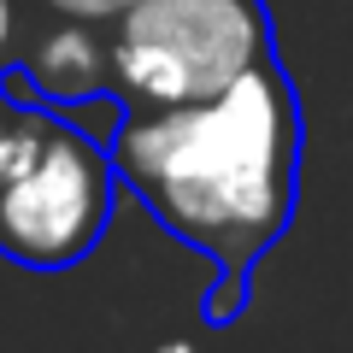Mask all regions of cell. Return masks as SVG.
Masks as SVG:
<instances>
[{
  "mask_svg": "<svg viewBox=\"0 0 353 353\" xmlns=\"http://www.w3.org/2000/svg\"><path fill=\"white\" fill-rule=\"evenodd\" d=\"M106 159L176 241L248 277L294 212L301 106L277 59H265L206 101L130 112Z\"/></svg>",
  "mask_w": 353,
  "mask_h": 353,
  "instance_id": "6da1fadb",
  "label": "cell"
},
{
  "mask_svg": "<svg viewBox=\"0 0 353 353\" xmlns=\"http://www.w3.org/2000/svg\"><path fill=\"white\" fill-rule=\"evenodd\" d=\"M112 88L130 112L206 101L271 59L265 0H136L112 18Z\"/></svg>",
  "mask_w": 353,
  "mask_h": 353,
  "instance_id": "7a4b0ae2",
  "label": "cell"
},
{
  "mask_svg": "<svg viewBox=\"0 0 353 353\" xmlns=\"http://www.w3.org/2000/svg\"><path fill=\"white\" fill-rule=\"evenodd\" d=\"M112 159L88 136L53 124L41 153L0 183V253L24 271L88 259L112 218Z\"/></svg>",
  "mask_w": 353,
  "mask_h": 353,
  "instance_id": "3957f363",
  "label": "cell"
},
{
  "mask_svg": "<svg viewBox=\"0 0 353 353\" xmlns=\"http://www.w3.org/2000/svg\"><path fill=\"white\" fill-rule=\"evenodd\" d=\"M24 71H30V88H41L53 101H88V94L112 88V59H106L94 24H83V18L48 30L24 53Z\"/></svg>",
  "mask_w": 353,
  "mask_h": 353,
  "instance_id": "277c9868",
  "label": "cell"
},
{
  "mask_svg": "<svg viewBox=\"0 0 353 353\" xmlns=\"http://www.w3.org/2000/svg\"><path fill=\"white\" fill-rule=\"evenodd\" d=\"M53 118L48 112H30V106H12L6 94H0V183L12 171H24L30 159L41 153V141H48Z\"/></svg>",
  "mask_w": 353,
  "mask_h": 353,
  "instance_id": "5b68a950",
  "label": "cell"
},
{
  "mask_svg": "<svg viewBox=\"0 0 353 353\" xmlns=\"http://www.w3.org/2000/svg\"><path fill=\"white\" fill-rule=\"evenodd\" d=\"M236 312H241V277L236 271H218L212 294H206V324H230Z\"/></svg>",
  "mask_w": 353,
  "mask_h": 353,
  "instance_id": "8992f818",
  "label": "cell"
},
{
  "mask_svg": "<svg viewBox=\"0 0 353 353\" xmlns=\"http://www.w3.org/2000/svg\"><path fill=\"white\" fill-rule=\"evenodd\" d=\"M53 12H65V18H83V24H112L124 6H136V0H48Z\"/></svg>",
  "mask_w": 353,
  "mask_h": 353,
  "instance_id": "52a82bcc",
  "label": "cell"
},
{
  "mask_svg": "<svg viewBox=\"0 0 353 353\" xmlns=\"http://www.w3.org/2000/svg\"><path fill=\"white\" fill-rule=\"evenodd\" d=\"M6 41H12V0H0V53H6Z\"/></svg>",
  "mask_w": 353,
  "mask_h": 353,
  "instance_id": "ba28073f",
  "label": "cell"
}]
</instances>
